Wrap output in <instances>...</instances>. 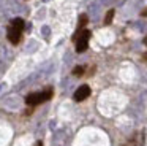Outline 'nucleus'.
Listing matches in <instances>:
<instances>
[{
  "label": "nucleus",
  "mask_w": 147,
  "mask_h": 146,
  "mask_svg": "<svg viewBox=\"0 0 147 146\" xmlns=\"http://www.w3.org/2000/svg\"><path fill=\"white\" fill-rule=\"evenodd\" d=\"M22 30H24V21L21 18L13 19L11 24H10V27H8V40H10V43H13V44L19 43Z\"/></svg>",
  "instance_id": "1"
},
{
  "label": "nucleus",
  "mask_w": 147,
  "mask_h": 146,
  "mask_svg": "<svg viewBox=\"0 0 147 146\" xmlns=\"http://www.w3.org/2000/svg\"><path fill=\"white\" fill-rule=\"evenodd\" d=\"M51 97H52V89H46V91H43V92L29 94L26 98V103L30 105V106H36V105L43 103V102H48Z\"/></svg>",
  "instance_id": "2"
},
{
  "label": "nucleus",
  "mask_w": 147,
  "mask_h": 146,
  "mask_svg": "<svg viewBox=\"0 0 147 146\" xmlns=\"http://www.w3.org/2000/svg\"><path fill=\"white\" fill-rule=\"evenodd\" d=\"M89 38H90V32L87 30H79L76 35H74L73 40L76 41V51L78 53H84V51L87 49V46H89Z\"/></svg>",
  "instance_id": "3"
},
{
  "label": "nucleus",
  "mask_w": 147,
  "mask_h": 146,
  "mask_svg": "<svg viewBox=\"0 0 147 146\" xmlns=\"http://www.w3.org/2000/svg\"><path fill=\"white\" fill-rule=\"evenodd\" d=\"M89 95H90V87H89L87 84H82V86H79V87L76 89L73 98H74L76 102H82V100H86Z\"/></svg>",
  "instance_id": "4"
},
{
  "label": "nucleus",
  "mask_w": 147,
  "mask_h": 146,
  "mask_svg": "<svg viewBox=\"0 0 147 146\" xmlns=\"http://www.w3.org/2000/svg\"><path fill=\"white\" fill-rule=\"evenodd\" d=\"M131 145L133 146H144V133H136L131 140Z\"/></svg>",
  "instance_id": "5"
},
{
  "label": "nucleus",
  "mask_w": 147,
  "mask_h": 146,
  "mask_svg": "<svg viewBox=\"0 0 147 146\" xmlns=\"http://www.w3.org/2000/svg\"><path fill=\"white\" fill-rule=\"evenodd\" d=\"M112 18H114V10H109V11H108V14H106V19H105V24H106V25H108V24H111Z\"/></svg>",
  "instance_id": "6"
},
{
  "label": "nucleus",
  "mask_w": 147,
  "mask_h": 146,
  "mask_svg": "<svg viewBox=\"0 0 147 146\" xmlns=\"http://www.w3.org/2000/svg\"><path fill=\"white\" fill-rule=\"evenodd\" d=\"M86 24H87V14H82V16H81V19H79V30H82Z\"/></svg>",
  "instance_id": "7"
},
{
  "label": "nucleus",
  "mask_w": 147,
  "mask_h": 146,
  "mask_svg": "<svg viewBox=\"0 0 147 146\" xmlns=\"http://www.w3.org/2000/svg\"><path fill=\"white\" fill-rule=\"evenodd\" d=\"M82 73H84V67H74V70H73L74 76H81Z\"/></svg>",
  "instance_id": "8"
},
{
  "label": "nucleus",
  "mask_w": 147,
  "mask_h": 146,
  "mask_svg": "<svg viewBox=\"0 0 147 146\" xmlns=\"http://www.w3.org/2000/svg\"><path fill=\"white\" fill-rule=\"evenodd\" d=\"M49 35H51V30H49L48 25H45V27H43V37H45L46 40H49Z\"/></svg>",
  "instance_id": "9"
},
{
  "label": "nucleus",
  "mask_w": 147,
  "mask_h": 146,
  "mask_svg": "<svg viewBox=\"0 0 147 146\" xmlns=\"http://www.w3.org/2000/svg\"><path fill=\"white\" fill-rule=\"evenodd\" d=\"M142 59H144V60H146V62H147V54H144V56H142Z\"/></svg>",
  "instance_id": "10"
},
{
  "label": "nucleus",
  "mask_w": 147,
  "mask_h": 146,
  "mask_svg": "<svg viewBox=\"0 0 147 146\" xmlns=\"http://www.w3.org/2000/svg\"><path fill=\"white\" fill-rule=\"evenodd\" d=\"M36 146H43V143H41V141H38V143H36Z\"/></svg>",
  "instance_id": "11"
},
{
  "label": "nucleus",
  "mask_w": 147,
  "mask_h": 146,
  "mask_svg": "<svg viewBox=\"0 0 147 146\" xmlns=\"http://www.w3.org/2000/svg\"><path fill=\"white\" fill-rule=\"evenodd\" d=\"M5 87V84H0V91H2V89H3Z\"/></svg>",
  "instance_id": "12"
},
{
  "label": "nucleus",
  "mask_w": 147,
  "mask_h": 146,
  "mask_svg": "<svg viewBox=\"0 0 147 146\" xmlns=\"http://www.w3.org/2000/svg\"><path fill=\"white\" fill-rule=\"evenodd\" d=\"M144 43H146V46H147V37H146V40H144Z\"/></svg>",
  "instance_id": "13"
},
{
  "label": "nucleus",
  "mask_w": 147,
  "mask_h": 146,
  "mask_svg": "<svg viewBox=\"0 0 147 146\" xmlns=\"http://www.w3.org/2000/svg\"><path fill=\"white\" fill-rule=\"evenodd\" d=\"M43 2H49V0H43Z\"/></svg>",
  "instance_id": "14"
}]
</instances>
